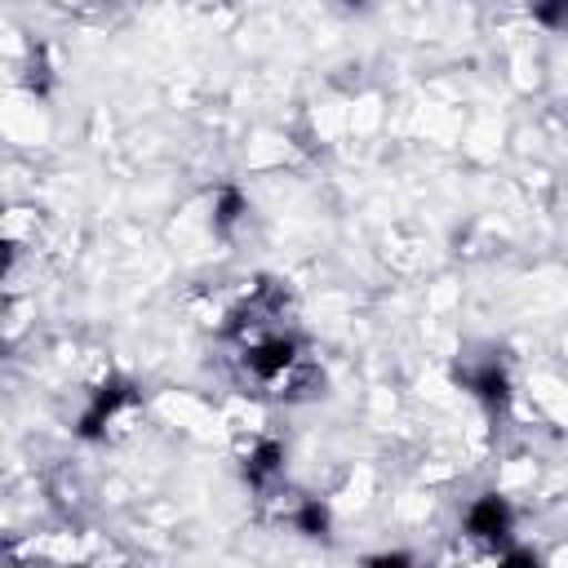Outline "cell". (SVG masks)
Masks as SVG:
<instances>
[{"mask_svg": "<svg viewBox=\"0 0 568 568\" xmlns=\"http://www.w3.org/2000/svg\"><path fill=\"white\" fill-rule=\"evenodd\" d=\"M280 475H284V444L271 439V435H262V439L244 453V479H248L253 488H271Z\"/></svg>", "mask_w": 568, "mask_h": 568, "instance_id": "5", "label": "cell"}, {"mask_svg": "<svg viewBox=\"0 0 568 568\" xmlns=\"http://www.w3.org/2000/svg\"><path fill=\"white\" fill-rule=\"evenodd\" d=\"M244 213H248V195H244L240 186L222 182V186H217V200H213V231H217V235H231Z\"/></svg>", "mask_w": 568, "mask_h": 568, "instance_id": "6", "label": "cell"}, {"mask_svg": "<svg viewBox=\"0 0 568 568\" xmlns=\"http://www.w3.org/2000/svg\"><path fill=\"white\" fill-rule=\"evenodd\" d=\"M133 404V386L124 382V377H106L93 395H89V404H84V413H80V422H75V435L80 439H102L106 435V426L120 417V408H129Z\"/></svg>", "mask_w": 568, "mask_h": 568, "instance_id": "3", "label": "cell"}, {"mask_svg": "<svg viewBox=\"0 0 568 568\" xmlns=\"http://www.w3.org/2000/svg\"><path fill=\"white\" fill-rule=\"evenodd\" d=\"M457 382H462V390H470L484 408H501V404L510 399V373H506V364L493 359V355L462 364V368H457Z\"/></svg>", "mask_w": 568, "mask_h": 568, "instance_id": "4", "label": "cell"}, {"mask_svg": "<svg viewBox=\"0 0 568 568\" xmlns=\"http://www.w3.org/2000/svg\"><path fill=\"white\" fill-rule=\"evenodd\" d=\"M528 13L546 31H568V0H528Z\"/></svg>", "mask_w": 568, "mask_h": 568, "instance_id": "8", "label": "cell"}, {"mask_svg": "<svg viewBox=\"0 0 568 568\" xmlns=\"http://www.w3.org/2000/svg\"><path fill=\"white\" fill-rule=\"evenodd\" d=\"M462 528H466V537L488 541V546L497 550V546H506L510 532H515V506H510L501 493H479V497L466 506Z\"/></svg>", "mask_w": 568, "mask_h": 568, "instance_id": "2", "label": "cell"}, {"mask_svg": "<svg viewBox=\"0 0 568 568\" xmlns=\"http://www.w3.org/2000/svg\"><path fill=\"white\" fill-rule=\"evenodd\" d=\"M288 524L302 537H328V506L320 497H306V501H297V510L288 515Z\"/></svg>", "mask_w": 568, "mask_h": 568, "instance_id": "7", "label": "cell"}, {"mask_svg": "<svg viewBox=\"0 0 568 568\" xmlns=\"http://www.w3.org/2000/svg\"><path fill=\"white\" fill-rule=\"evenodd\" d=\"M240 364H244V373H248L253 382L280 386V382H288V377L302 368V342H297L293 333L266 328L262 337H248V342H244Z\"/></svg>", "mask_w": 568, "mask_h": 568, "instance_id": "1", "label": "cell"}]
</instances>
